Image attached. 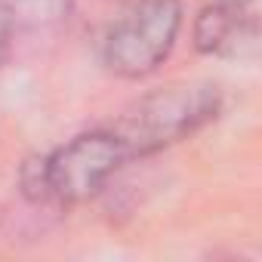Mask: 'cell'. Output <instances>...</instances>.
<instances>
[{"instance_id": "6da1fadb", "label": "cell", "mask_w": 262, "mask_h": 262, "mask_svg": "<svg viewBox=\"0 0 262 262\" xmlns=\"http://www.w3.org/2000/svg\"><path fill=\"white\" fill-rule=\"evenodd\" d=\"M216 111L219 90L213 83H173L133 102L108 129L133 161L188 139L216 117Z\"/></svg>"}, {"instance_id": "7a4b0ae2", "label": "cell", "mask_w": 262, "mask_h": 262, "mask_svg": "<svg viewBox=\"0 0 262 262\" xmlns=\"http://www.w3.org/2000/svg\"><path fill=\"white\" fill-rule=\"evenodd\" d=\"M126 151L111 129L74 136L50 158L25 167V188L37 201L80 204L105 188V182L126 164Z\"/></svg>"}, {"instance_id": "3957f363", "label": "cell", "mask_w": 262, "mask_h": 262, "mask_svg": "<svg viewBox=\"0 0 262 262\" xmlns=\"http://www.w3.org/2000/svg\"><path fill=\"white\" fill-rule=\"evenodd\" d=\"M182 25L179 0H136L105 34V65L120 77L151 74L173 50Z\"/></svg>"}, {"instance_id": "277c9868", "label": "cell", "mask_w": 262, "mask_h": 262, "mask_svg": "<svg viewBox=\"0 0 262 262\" xmlns=\"http://www.w3.org/2000/svg\"><path fill=\"white\" fill-rule=\"evenodd\" d=\"M259 40V13L253 0H219L201 10L194 47L207 56H244Z\"/></svg>"}, {"instance_id": "5b68a950", "label": "cell", "mask_w": 262, "mask_h": 262, "mask_svg": "<svg viewBox=\"0 0 262 262\" xmlns=\"http://www.w3.org/2000/svg\"><path fill=\"white\" fill-rule=\"evenodd\" d=\"M13 7L10 0H0V62L7 56V47H10V31H13Z\"/></svg>"}]
</instances>
